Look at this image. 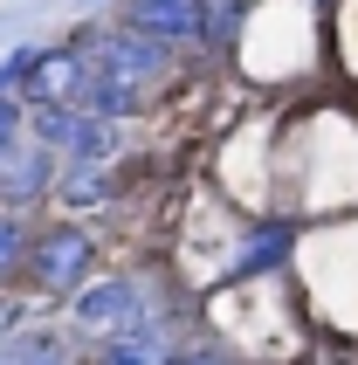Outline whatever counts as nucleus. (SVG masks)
<instances>
[{
  "instance_id": "1",
  "label": "nucleus",
  "mask_w": 358,
  "mask_h": 365,
  "mask_svg": "<svg viewBox=\"0 0 358 365\" xmlns=\"http://www.w3.org/2000/svg\"><path fill=\"white\" fill-rule=\"evenodd\" d=\"M83 56H90V69L131 83L138 97H159L165 83H173V41L145 35V28H131V21H124V28H111V35H97Z\"/></svg>"
},
{
  "instance_id": "2",
  "label": "nucleus",
  "mask_w": 358,
  "mask_h": 365,
  "mask_svg": "<svg viewBox=\"0 0 358 365\" xmlns=\"http://www.w3.org/2000/svg\"><path fill=\"white\" fill-rule=\"evenodd\" d=\"M28 283L41 289V297H76L83 283H90V269H97V242L83 235V227H48V235H35L28 242Z\"/></svg>"
},
{
  "instance_id": "3",
  "label": "nucleus",
  "mask_w": 358,
  "mask_h": 365,
  "mask_svg": "<svg viewBox=\"0 0 358 365\" xmlns=\"http://www.w3.org/2000/svg\"><path fill=\"white\" fill-rule=\"evenodd\" d=\"M138 317H145V283L138 276H97V283H83L69 297V324L83 338H111V331L138 324Z\"/></svg>"
},
{
  "instance_id": "4",
  "label": "nucleus",
  "mask_w": 358,
  "mask_h": 365,
  "mask_svg": "<svg viewBox=\"0 0 358 365\" xmlns=\"http://www.w3.org/2000/svg\"><path fill=\"white\" fill-rule=\"evenodd\" d=\"M83 76H90V56H83L76 41H62V48H35L28 76H21V103H28V110H35V103H76Z\"/></svg>"
},
{
  "instance_id": "5",
  "label": "nucleus",
  "mask_w": 358,
  "mask_h": 365,
  "mask_svg": "<svg viewBox=\"0 0 358 365\" xmlns=\"http://www.w3.org/2000/svg\"><path fill=\"white\" fill-rule=\"evenodd\" d=\"M97 365H179V345L165 338V324L145 310L138 324L111 331V338H97Z\"/></svg>"
},
{
  "instance_id": "6",
  "label": "nucleus",
  "mask_w": 358,
  "mask_h": 365,
  "mask_svg": "<svg viewBox=\"0 0 358 365\" xmlns=\"http://www.w3.org/2000/svg\"><path fill=\"white\" fill-rule=\"evenodd\" d=\"M118 152H124V124L76 110L69 138H62V159H69V165H118Z\"/></svg>"
},
{
  "instance_id": "7",
  "label": "nucleus",
  "mask_w": 358,
  "mask_h": 365,
  "mask_svg": "<svg viewBox=\"0 0 358 365\" xmlns=\"http://www.w3.org/2000/svg\"><path fill=\"white\" fill-rule=\"evenodd\" d=\"M48 180H56V159H48V145H35V152H14V159L0 165V186H7V193H41Z\"/></svg>"
},
{
  "instance_id": "8",
  "label": "nucleus",
  "mask_w": 358,
  "mask_h": 365,
  "mask_svg": "<svg viewBox=\"0 0 358 365\" xmlns=\"http://www.w3.org/2000/svg\"><path fill=\"white\" fill-rule=\"evenodd\" d=\"M21 124H28V118H21V103H14V97H0V165L21 152Z\"/></svg>"
},
{
  "instance_id": "9",
  "label": "nucleus",
  "mask_w": 358,
  "mask_h": 365,
  "mask_svg": "<svg viewBox=\"0 0 358 365\" xmlns=\"http://www.w3.org/2000/svg\"><path fill=\"white\" fill-rule=\"evenodd\" d=\"M21 255H28V235H21L14 221H0V276H7V269H14Z\"/></svg>"
},
{
  "instance_id": "10",
  "label": "nucleus",
  "mask_w": 358,
  "mask_h": 365,
  "mask_svg": "<svg viewBox=\"0 0 358 365\" xmlns=\"http://www.w3.org/2000/svg\"><path fill=\"white\" fill-rule=\"evenodd\" d=\"M179 365H214V359H186V351H179Z\"/></svg>"
}]
</instances>
